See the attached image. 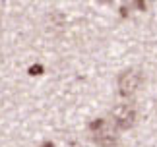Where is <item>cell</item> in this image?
I'll return each instance as SVG.
<instances>
[{
    "mask_svg": "<svg viewBox=\"0 0 157 147\" xmlns=\"http://www.w3.org/2000/svg\"><path fill=\"white\" fill-rule=\"evenodd\" d=\"M142 85H144V72L140 68H126L117 77L118 93L126 99H132L142 89Z\"/></svg>",
    "mask_w": 157,
    "mask_h": 147,
    "instance_id": "6da1fadb",
    "label": "cell"
},
{
    "mask_svg": "<svg viewBox=\"0 0 157 147\" xmlns=\"http://www.w3.org/2000/svg\"><path fill=\"white\" fill-rule=\"evenodd\" d=\"M41 74H43V66H41V64L29 68V76H41Z\"/></svg>",
    "mask_w": 157,
    "mask_h": 147,
    "instance_id": "5b68a950",
    "label": "cell"
},
{
    "mask_svg": "<svg viewBox=\"0 0 157 147\" xmlns=\"http://www.w3.org/2000/svg\"><path fill=\"white\" fill-rule=\"evenodd\" d=\"M0 31H2V17H0Z\"/></svg>",
    "mask_w": 157,
    "mask_h": 147,
    "instance_id": "52a82bcc",
    "label": "cell"
},
{
    "mask_svg": "<svg viewBox=\"0 0 157 147\" xmlns=\"http://www.w3.org/2000/svg\"><path fill=\"white\" fill-rule=\"evenodd\" d=\"M95 2H99V4H113L114 0H95Z\"/></svg>",
    "mask_w": 157,
    "mask_h": 147,
    "instance_id": "8992f818",
    "label": "cell"
},
{
    "mask_svg": "<svg viewBox=\"0 0 157 147\" xmlns=\"http://www.w3.org/2000/svg\"><path fill=\"white\" fill-rule=\"evenodd\" d=\"M111 118H113V124L120 132H126V130H132L136 126L138 110L132 103H122V105H117L111 110Z\"/></svg>",
    "mask_w": 157,
    "mask_h": 147,
    "instance_id": "3957f363",
    "label": "cell"
},
{
    "mask_svg": "<svg viewBox=\"0 0 157 147\" xmlns=\"http://www.w3.org/2000/svg\"><path fill=\"white\" fill-rule=\"evenodd\" d=\"M130 2H132V6H134L138 12H146V8H147L146 0H130Z\"/></svg>",
    "mask_w": 157,
    "mask_h": 147,
    "instance_id": "277c9868",
    "label": "cell"
},
{
    "mask_svg": "<svg viewBox=\"0 0 157 147\" xmlns=\"http://www.w3.org/2000/svg\"><path fill=\"white\" fill-rule=\"evenodd\" d=\"M89 132H91V139L97 145H117L118 143V128L105 118H95L89 124Z\"/></svg>",
    "mask_w": 157,
    "mask_h": 147,
    "instance_id": "7a4b0ae2",
    "label": "cell"
}]
</instances>
